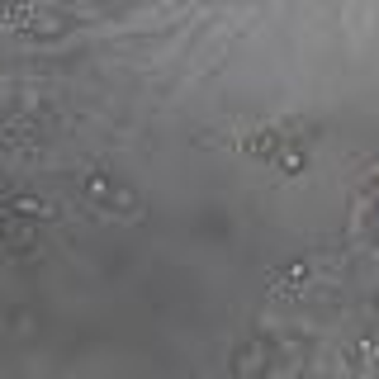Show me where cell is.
Masks as SVG:
<instances>
[{
  "label": "cell",
  "mask_w": 379,
  "mask_h": 379,
  "mask_svg": "<svg viewBox=\"0 0 379 379\" xmlns=\"http://www.w3.org/2000/svg\"><path fill=\"white\" fill-rule=\"evenodd\" d=\"M91 194H95V199H105V204H133V194H128L124 185L105 180V175H95V180H91Z\"/></svg>",
  "instance_id": "1"
},
{
  "label": "cell",
  "mask_w": 379,
  "mask_h": 379,
  "mask_svg": "<svg viewBox=\"0 0 379 379\" xmlns=\"http://www.w3.org/2000/svg\"><path fill=\"white\" fill-rule=\"evenodd\" d=\"M252 152H256V157H270V152H275V133H266V138H252Z\"/></svg>",
  "instance_id": "2"
}]
</instances>
